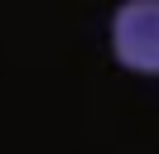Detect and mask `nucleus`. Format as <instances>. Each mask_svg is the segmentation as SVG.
Masks as SVG:
<instances>
[{"label": "nucleus", "mask_w": 159, "mask_h": 154, "mask_svg": "<svg viewBox=\"0 0 159 154\" xmlns=\"http://www.w3.org/2000/svg\"><path fill=\"white\" fill-rule=\"evenodd\" d=\"M111 53L130 72L159 77V0H125L111 15Z\"/></svg>", "instance_id": "obj_1"}]
</instances>
